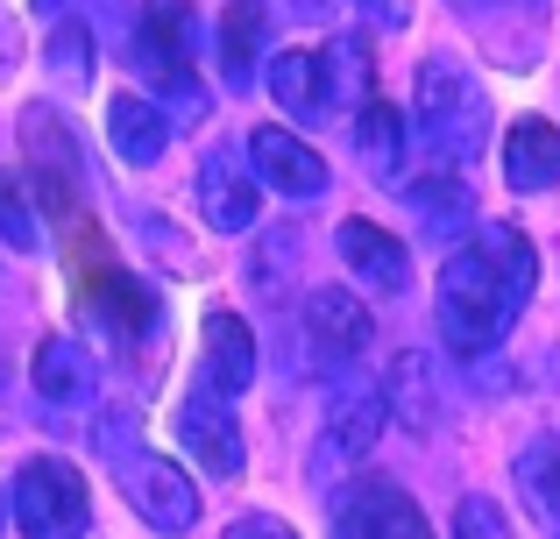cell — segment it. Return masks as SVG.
<instances>
[{"label": "cell", "mask_w": 560, "mask_h": 539, "mask_svg": "<svg viewBox=\"0 0 560 539\" xmlns=\"http://www.w3.org/2000/svg\"><path fill=\"white\" fill-rule=\"evenodd\" d=\"M454 539H518L497 497H462L454 504Z\"/></svg>", "instance_id": "obj_25"}, {"label": "cell", "mask_w": 560, "mask_h": 539, "mask_svg": "<svg viewBox=\"0 0 560 539\" xmlns=\"http://www.w3.org/2000/svg\"><path fill=\"white\" fill-rule=\"evenodd\" d=\"M50 71L65 85H85L93 79V36H85V22H57V36H50Z\"/></svg>", "instance_id": "obj_24"}, {"label": "cell", "mask_w": 560, "mask_h": 539, "mask_svg": "<svg viewBox=\"0 0 560 539\" xmlns=\"http://www.w3.org/2000/svg\"><path fill=\"white\" fill-rule=\"evenodd\" d=\"M305 341H313V355L327 362V370L355 362L362 348H370V305L348 284H319L313 298H305Z\"/></svg>", "instance_id": "obj_10"}, {"label": "cell", "mask_w": 560, "mask_h": 539, "mask_svg": "<svg viewBox=\"0 0 560 539\" xmlns=\"http://www.w3.org/2000/svg\"><path fill=\"white\" fill-rule=\"evenodd\" d=\"M270 99L291 114V121H327V71H319V50H277L270 57Z\"/></svg>", "instance_id": "obj_17"}, {"label": "cell", "mask_w": 560, "mask_h": 539, "mask_svg": "<svg viewBox=\"0 0 560 539\" xmlns=\"http://www.w3.org/2000/svg\"><path fill=\"white\" fill-rule=\"evenodd\" d=\"M390 426V405H383V384H348L334 390L327 405V455L334 461H362Z\"/></svg>", "instance_id": "obj_13"}, {"label": "cell", "mask_w": 560, "mask_h": 539, "mask_svg": "<svg viewBox=\"0 0 560 539\" xmlns=\"http://www.w3.org/2000/svg\"><path fill=\"white\" fill-rule=\"evenodd\" d=\"M504 185L511 192H553L560 185V128L553 121H539V114L511 121V136H504Z\"/></svg>", "instance_id": "obj_15"}, {"label": "cell", "mask_w": 560, "mask_h": 539, "mask_svg": "<svg viewBox=\"0 0 560 539\" xmlns=\"http://www.w3.org/2000/svg\"><path fill=\"white\" fill-rule=\"evenodd\" d=\"M0 242H8V249H36L28 199H22V185H8V178H0Z\"/></svg>", "instance_id": "obj_27"}, {"label": "cell", "mask_w": 560, "mask_h": 539, "mask_svg": "<svg viewBox=\"0 0 560 539\" xmlns=\"http://www.w3.org/2000/svg\"><path fill=\"white\" fill-rule=\"evenodd\" d=\"M319 71H327V99L334 107H341V99H362V107H370V50H362V43H327V50H319Z\"/></svg>", "instance_id": "obj_23"}, {"label": "cell", "mask_w": 560, "mask_h": 539, "mask_svg": "<svg viewBox=\"0 0 560 539\" xmlns=\"http://www.w3.org/2000/svg\"><path fill=\"white\" fill-rule=\"evenodd\" d=\"M334 539H433V532L397 483H348L334 497Z\"/></svg>", "instance_id": "obj_4"}, {"label": "cell", "mask_w": 560, "mask_h": 539, "mask_svg": "<svg viewBox=\"0 0 560 539\" xmlns=\"http://www.w3.org/2000/svg\"><path fill=\"white\" fill-rule=\"evenodd\" d=\"M191 36H199V14H191V0H150V8H142V36H136V50L185 57V65H191Z\"/></svg>", "instance_id": "obj_21"}, {"label": "cell", "mask_w": 560, "mask_h": 539, "mask_svg": "<svg viewBox=\"0 0 560 539\" xmlns=\"http://www.w3.org/2000/svg\"><path fill=\"white\" fill-rule=\"evenodd\" d=\"M178 447L206 476H242V426H234V412L220 398H206V390H191L178 405Z\"/></svg>", "instance_id": "obj_11"}, {"label": "cell", "mask_w": 560, "mask_h": 539, "mask_svg": "<svg viewBox=\"0 0 560 539\" xmlns=\"http://www.w3.org/2000/svg\"><path fill=\"white\" fill-rule=\"evenodd\" d=\"M28 8H36V14H65V0H28Z\"/></svg>", "instance_id": "obj_31"}, {"label": "cell", "mask_w": 560, "mask_h": 539, "mask_svg": "<svg viewBox=\"0 0 560 539\" xmlns=\"http://www.w3.org/2000/svg\"><path fill=\"white\" fill-rule=\"evenodd\" d=\"M220 539H299V532H291L284 518H270V512H242V518H234V526L220 532Z\"/></svg>", "instance_id": "obj_28"}, {"label": "cell", "mask_w": 560, "mask_h": 539, "mask_svg": "<svg viewBox=\"0 0 560 539\" xmlns=\"http://www.w3.org/2000/svg\"><path fill=\"white\" fill-rule=\"evenodd\" d=\"M256 50H262V8L256 0H234L220 14V71H228V85L256 79Z\"/></svg>", "instance_id": "obj_20"}, {"label": "cell", "mask_w": 560, "mask_h": 539, "mask_svg": "<svg viewBox=\"0 0 560 539\" xmlns=\"http://www.w3.org/2000/svg\"><path fill=\"white\" fill-rule=\"evenodd\" d=\"M518 483L533 490L539 512H553V518H560V447H533V455L518 461Z\"/></svg>", "instance_id": "obj_26"}, {"label": "cell", "mask_w": 560, "mask_h": 539, "mask_svg": "<svg viewBox=\"0 0 560 539\" xmlns=\"http://www.w3.org/2000/svg\"><path fill=\"white\" fill-rule=\"evenodd\" d=\"M341 263L362 277L370 291H405L411 284V256H405V242L397 235H383L376 221H341Z\"/></svg>", "instance_id": "obj_16"}, {"label": "cell", "mask_w": 560, "mask_h": 539, "mask_svg": "<svg viewBox=\"0 0 560 539\" xmlns=\"http://www.w3.org/2000/svg\"><path fill=\"white\" fill-rule=\"evenodd\" d=\"M0 504H8V497H0Z\"/></svg>", "instance_id": "obj_32"}, {"label": "cell", "mask_w": 560, "mask_h": 539, "mask_svg": "<svg viewBox=\"0 0 560 539\" xmlns=\"http://www.w3.org/2000/svg\"><path fill=\"white\" fill-rule=\"evenodd\" d=\"M28 384H36L43 405H93L100 390V362L85 341H71V333H50V341L36 348V362H28Z\"/></svg>", "instance_id": "obj_12"}, {"label": "cell", "mask_w": 560, "mask_h": 539, "mask_svg": "<svg viewBox=\"0 0 560 539\" xmlns=\"http://www.w3.org/2000/svg\"><path fill=\"white\" fill-rule=\"evenodd\" d=\"M128 504H136V518L150 532H191L199 526V490H191V476L164 455L128 461Z\"/></svg>", "instance_id": "obj_5"}, {"label": "cell", "mask_w": 560, "mask_h": 539, "mask_svg": "<svg viewBox=\"0 0 560 539\" xmlns=\"http://www.w3.org/2000/svg\"><path fill=\"white\" fill-rule=\"evenodd\" d=\"M383 405H390V419H405V433H433V426H440L433 355H419V348H405V355L390 362V376H383Z\"/></svg>", "instance_id": "obj_18"}, {"label": "cell", "mask_w": 560, "mask_h": 539, "mask_svg": "<svg viewBox=\"0 0 560 539\" xmlns=\"http://www.w3.org/2000/svg\"><path fill=\"white\" fill-rule=\"evenodd\" d=\"M291 8H299L305 22H319V14H334V0H291Z\"/></svg>", "instance_id": "obj_30"}, {"label": "cell", "mask_w": 560, "mask_h": 539, "mask_svg": "<svg viewBox=\"0 0 560 539\" xmlns=\"http://www.w3.org/2000/svg\"><path fill=\"white\" fill-rule=\"evenodd\" d=\"M256 384V333H248L242 313H206L199 327V390L206 398H242Z\"/></svg>", "instance_id": "obj_7"}, {"label": "cell", "mask_w": 560, "mask_h": 539, "mask_svg": "<svg viewBox=\"0 0 560 539\" xmlns=\"http://www.w3.org/2000/svg\"><path fill=\"white\" fill-rule=\"evenodd\" d=\"M405 199H411V207H419L433 227H454V221H468V213H476V199H468L462 171H433V178H411V185H405Z\"/></svg>", "instance_id": "obj_22"}, {"label": "cell", "mask_w": 560, "mask_h": 539, "mask_svg": "<svg viewBox=\"0 0 560 539\" xmlns=\"http://www.w3.org/2000/svg\"><path fill=\"white\" fill-rule=\"evenodd\" d=\"M533 242L518 235V227L490 221L476 227V242L468 249H454L447 263H440V284H433V313H440V333H447L454 355H490L497 341L511 333V319L525 313V298H533Z\"/></svg>", "instance_id": "obj_1"}, {"label": "cell", "mask_w": 560, "mask_h": 539, "mask_svg": "<svg viewBox=\"0 0 560 539\" xmlns=\"http://www.w3.org/2000/svg\"><path fill=\"white\" fill-rule=\"evenodd\" d=\"M248 171H256V185H270V192H284V199H319L327 192L319 150L305 136H291V128H277V121L248 136Z\"/></svg>", "instance_id": "obj_8"}, {"label": "cell", "mask_w": 560, "mask_h": 539, "mask_svg": "<svg viewBox=\"0 0 560 539\" xmlns=\"http://www.w3.org/2000/svg\"><path fill=\"white\" fill-rule=\"evenodd\" d=\"M8 512L22 539H79L85 518H93V497H85V476L57 455H28L8 483Z\"/></svg>", "instance_id": "obj_3"}, {"label": "cell", "mask_w": 560, "mask_h": 539, "mask_svg": "<svg viewBox=\"0 0 560 539\" xmlns=\"http://www.w3.org/2000/svg\"><path fill=\"white\" fill-rule=\"evenodd\" d=\"M362 14H370L376 28H405V22H411V8H405V0H362Z\"/></svg>", "instance_id": "obj_29"}, {"label": "cell", "mask_w": 560, "mask_h": 539, "mask_svg": "<svg viewBox=\"0 0 560 539\" xmlns=\"http://www.w3.org/2000/svg\"><path fill=\"white\" fill-rule=\"evenodd\" d=\"M22 156L36 164L43 199L71 213V199H79V178H85V171H79V136L65 128V114H57V107H28V114H22ZM65 213H57V221H65Z\"/></svg>", "instance_id": "obj_6"}, {"label": "cell", "mask_w": 560, "mask_h": 539, "mask_svg": "<svg viewBox=\"0 0 560 539\" xmlns=\"http://www.w3.org/2000/svg\"><path fill=\"white\" fill-rule=\"evenodd\" d=\"M107 142H114V156H121L128 171H150L156 156H164V142H171V114L156 107L150 93H114L107 99Z\"/></svg>", "instance_id": "obj_14"}, {"label": "cell", "mask_w": 560, "mask_h": 539, "mask_svg": "<svg viewBox=\"0 0 560 539\" xmlns=\"http://www.w3.org/2000/svg\"><path fill=\"white\" fill-rule=\"evenodd\" d=\"M199 213L213 235H248L262 221V192H256V171L242 164L234 150H213L199 164Z\"/></svg>", "instance_id": "obj_9"}, {"label": "cell", "mask_w": 560, "mask_h": 539, "mask_svg": "<svg viewBox=\"0 0 560 539\" xmlns=\"http://www.w3.org/2000/svg\"><path fill=\"white\" fill-rule=\"evenodd\" d=\"M355 150H362V164H370V178L390 185L397 178V156H405V114L383 107V99H370V107L355 114Z\"/></svg>", "instance_id": "obj_19"}, {"label": "cell", "mask_w": 560, "mask_h": 539, "mask_svg": "<svg viewBox=\"0 0 560 539\" xmlns=\"http://www.w3.org/2000/svg\"><path fill=\"white\" fill-rule=\"evenodd\" d=\"M419 128H425V150L447 171H462L482 150V136H490V99H482L476 71H462L454 57H425L419 65Z\"/></svg>", "instance_id": "obj_2"}]
</instances>
